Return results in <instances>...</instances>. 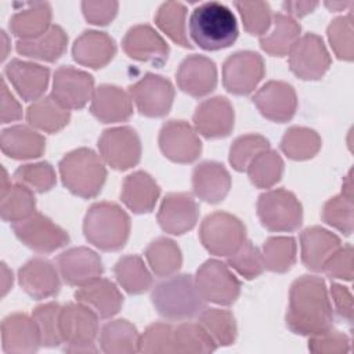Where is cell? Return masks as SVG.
<instances>
[{
  "label": "cell",
  "mask_w": 354,
  "mask_h": 354,
  "mask_svg": "<svg viewBox=\"0 0 354 354\" xmlns=\"http://www.w3.org/2000/svg\"><path fill=\"white\" fill-rule=\"evenodd\" d=\"M335 314L325 281L315 275H301L289 290L288 328L301 336H315L333 328Z\"/></svg>",
  "instance_id": "cell-1"
},
{
  "label": "cell",
  "mask_w": 354,
  "mask_h": 354,
  "mask_svg": "<svg viewBox=\"0 0 354 354\" xmlns=\"http://www.w3.org/2000/svg\"><path fill=\"white\" fill-rule=\"evenodd\" d=\"M189 36L195 44L207 51L230 47L238 37L234 12L220 1L196 6L189 17Z\"/></svg>",
  "instance_id": "cell-2"
},
{
  "label": "cell",
  "mask_w": 354,
  "mask_h": 354,
  "mask_svg": "<svg viewBox=\"0 0 354 354\" xmlns=\"http://www.w3.org/2000/svg\"><path fill=\"white\" fill-rule=\"evenodd\" d=\"M152 304L158 314L169 321H185L199 315L205 300L189 274L170 275L152 288Z\"/></svg>",
  "instance_id": "cell-3"
},
{
  "label": "cell",
  "mask_w": 354,
  "mask_h": 354,
  "mask_svg": "<svg viewBox=\"0 0 354 354\" xmlns=\"http://www.w3.org/2000/svg\"><path fill=\"white\" fill-rule=\"evenodd\" d=\"M86 239L105 252L122 249L130 235V217L115 202L93 203L83 220Z\"/></svg>",
  "instance_id": "cell-4"
},
{
  "label": "cell",
  "mask_w": 354,
  "mask_h": 354,
  "mask_svg": "<svg viewBox=\"0 0 354 354\" xmlns=\"http://www.w3.org/2000/svg\"><path fill=\"white\" fill-rule=\"evenodd\" d=\"M58 166L62 184L80 198L97 196L106 180L102 158L90 148H77L68 152Z\"/></svg>",
  "instance_id": "cell-5"
},
{
  "label": "cell",
  "mask_w": 354,
  "mask_h": 354,
  "mask_svg": "<svg viewBox=\"0 0 354 354\" xmlns=\"http://www.w3.org/2000/svg\"><path fill=\"white\" fill-rule=\"evenodd\" d=\"M98 315L82 303H68L59 311V333L65 351L94 353L98 335Z\"/></svg>",
  "instance_id": "cell-6"
},
{
  "label": "cell",
  "mask_w": 354,
  "mask_h": 354,
  "mask_svg": "<svg viewBox=\"0 0 354 354\" xmlns=\"http://www.w3.org/2000/svg\"><path fill=\"white\" fill-rule=\"evenodd\" d=\"M257 216L267 230L290 232L301 225L303 207L293 192L277 188L266 191L259 196Z\"/></svg>",
  "instance_id": "cell-7"
},
{
  "label": "cell",
  "mask_w": 354,
  "mask_h": 354,
  "mask_svg": "<svg viewBox=\"0 0 354 354\" xmlns=\"http://www.w3.org/2000/svg\"><path fill=\"white\" fill-rule=\"evenodd\" d=\"M199 239L212 254L228 257L246 241V228L234 214L214 212L203 218Z\"/></svg>",
  "instance_id": "cell-8"
},
{
  "label": "cell",
  "mask_w": 354,
  "mask_h": 354,
  "mask_svg": "<svg viewBox=\"0 0 354 354\" xmlns=\"http://www.w3.org/2000/svg\"><path fill=\"white\" fill-rule=\"evenodd\" d=\"M195 285L205 301L220 306L232 304L241 293V282L230 267L216 259L205 261L196 271Z\"/></svg>",
  "instance_id": "cell-9"
},
{
  "label": "cell",
  "mask_w": 354,
  "mask_h": 354,
  "mask_svg": "<svg viewBox=\"0 0 354 354\" xmlns=\"http://www.w3.org/2000/svg\"><path fill=\"white\" fill-rule=\"evenodd\" d=\"M15 236L29 249L51 253L69 243V234L43 213L35 212L29 217L12 223Z\"/></svg>",
  "instance_id": "cell-10"
},
{
  "label": "cell",
  "mask_w": 354,
  "mask_h": 354,
  "mask_svg": "<svg viewBox=\"0 0 354 354\" xmlns=\"http://www.w3.org/2000/svg\"><path fill=\"white\" fill-rule=\"evenodd\" d=\"M98 149L102 160L112 169L127 170L140 162L141 140L130 126L112 127L102 131Z\"/></svg>",
  "instance_id": "cell-11"
},
{
  "label": "cell",
  "mask_w": 354,
  "mask_h": 354,
  "mask_svg": "<svg viewBox=\"0 0 354 354\" xmlns=\"http://www.w3.org/2000/svg\"><path fill=\"white\" fill-rule=\"evenodd\" d=\"M290 71L301 80H318L329 69L332 59L321 36L306 33L289 51Z\"/></svg>",
  "instance_id": "cell-12"
},
{
  "label": "cell",
  "mask_w": 354,
  "mask_h": 354,
  "mask_svg": "<svg viewBox=\"0 0 354 354\" xmlns=\"http://www.w3.org/2000/svg\"><path fill=\"white\" fill-rule=\"evenodd\" d=\"M264 73V61L259 53L236 51L223 64V84L235 95H248L257 87Z\"/></svg>",
  "instance_id": "cell-13"
},
{
  "label": "cell",
  "mask_w": 354,
  "mask_h": 354,
  "mask_svg": "<svg viewBox=\"0 0 354 354\" xmlns=\"http://www.w3.org/2000/svg\"><path fill=\"white\" fill-rule=\"evenodd\" d=\"M129 94L141 115L160 118L167 115L173 105L174 87L169 79L160 75L145 73L129 87Z\"/></svg>",
  "instance_id": "cell-14"
},
{
  "label": "cell",
  "mask_w": 354,
  "mask_h": 354,
  "mask_svg": "<svg viewBox=\"0 0 354 354\" xmlns=\"http://www.w3.org/2000/svg\"><path fill=\"white\" fill-rule=\"evenodd\" d=\"M162 153L176 163H192L202 152L196 130L185 120H167L159 131Z\"/></svg>",
  "instance_id": "cell-15"
},
{
  "label": "cell",
  "mask_w": 354,
  "mask_h": 354,
  "mask_svg": "<svg viewBox=\"0 0 354 354\" xmlns=\"http://www.w3.org/2000/svg\"><path fill=\"white\" fill-rule=\"evenodd\" d=\"M94 77L73 66H59L54 72L51 95L66 109H80L91 101Z\"/></svg>",
  "instance_id": "cell-16"
},
{
  "label": "cell",
  "mask_w": 354,
  "mask_h": 354,
  "mask_svg": "<svg viewBox=\"0 0 354 354\" xmlns=\"http://www.w3.org/2000/svg\"><path fill=\"white\" fill-rule=\"evenodd\" d=\"M252 100L266 119L277 123L290 120L297 109L295 88L282 80L267 82L256 91Z\"/></svg>",
  "instance_id": "cell-17"
},
{
  "label": "cell",
  "mask_w": 354,
  "mask_h": 354,
  "mask_svg": "<svg viewBox=\"0 0 354 354\" xmlns=\"http://www.w3.org/2000/svg\"><path fill=\"white\" fill-rule=\"evenodd\" d=\"M57 266L62 279L72 286H83L98 278L104 272L100 254L94 250L77 246L62 252L57 257Z\"/></svg>",
  "instance_id": "cell-18"
},
{
  "label": "cell",
  "mask_w": 354,
  "mask_h": 354,
  "mask_svg": "<svg viewBox=\"0 0 354 354\" xmlns=\"http://www.w3.org/2000/svg\"><path fill=\"white\" fill-rule=\"evenodd\" d=\"M122 47L130 58L149 62L155 66H162L170 53L165 39L147 24L131 26L122 40Z\"/></svg>",
  "instance_id": "cell-19"
},
{
  "label": "cell",
  "mask_w": 354,
  "mask_h": 354,
  "mask_svg": "<svg viewBox=\"0 0 354 354\" xmlns=\"http://www.w3.org/2000/svg\"><path fill=\"white\" fill-rule=\"evenodd\" d=\"M198 217V203L188 192L167 194L158 212V223L160 228L171 235H181L192 230Z\"/></svg>",
  "instance_id": "cell-20"
},
{
  "label": "cell",
  "mask_w": 354,
  "mask_h": 354,
  "mask_svg": "<svg viewBox=\"0 0 354 354\" xmlns=\"http://www.w3.org/2000/svg\"><path fill=\"white\" fill-rule=\"evenodd\" d=\"M234 119L231 102L221 95L202 101L192 116L195 130L206 138L227 137L234 127Z\"/></svg>",
  "instance_id": "cell-21"
},
{
  "label": "cell",
  "mask_w": 354,
  "mask_h": 354,
  "mask_svg": "<svg viewBox=\"0 0 354 354\" xmlns=\"http://www.w3.org/2000/svg\"><path fill=\"white\" fill-rule=\"evenodd\" d=\"M176 79L181 91L196 98L205 97L216 88L217 68L210 58L192 54L183 59Z\"/></svg>",
  "instance_id": "cell-22"
},
{
  "label": "cell",
  "mask_w": 354,
  "mask_h": 354,
  "mask_svg": "<svg viewBox=\"0 0 354 354\" xmlns=\"http://www.w3.org/2000/svg\"><path fill=\"white\" fill-rule=\"evenodd\" d=\"M18 282L21 288L36 300L53 297L61 288L55 266L44 257L28 260L18 271Z\"/></svg>",
  "instance_id": "cell-23"
},
{
  "label": "cell",
  "mask_w": 354,
  "mask_h": 354,
  "mask_svg": "<svg viewBox=\"0 0 354 354\" xmlns=\"http://www.w3.org/2000/svg\"><path fill=\"white\" fill-rule=\"evenodd\" d=\"M40 346V333L32 317L14 313L1 321V347L4 353H36Z\"/></svg>",
  "instance_id": "cell-24"
},
{
  "label": "cell",
  "mask_w": 354,
  "mask_h": 354,
  "mask_svg": "<svg viewBox=\"0 0 354 354\" xmlns=\"http://www.w3.org/2000/svg\"><path fill=\"white\" fill-rule=\"evenodd\" d=\"M4 75L25 101H37L44 94L50 80L47 66L18 58L6 65Z\"/></svg>",
  "instance_id": "cell-25"
},
{
  "label": "cell",
  "mask_w": 354,
  "mask_h": 354,
  "mask_svg": "<svg viewBox=\"0 0 354 354\" xmlns=\"http://www.w3.org/2000/svg\"><path fill=\"white\" fill-rule=\"evenodd\" d=\"M192 188L195 195L207 202H221L231 188V176L218 162L205 160L194 167Z\"/></svg>",
  "instance_id": "cell-26"
},
{
  "label": "cell",
  "mask_w": 354,
  "mask_h": 354,
  "mask_svg": "<svg viewBox=\"0 0 354 354\" xmlns=\"http://www.w3.org/2000/svg\"><path fill=\"white\" fill-rule=\"evenodd\" d=\"M90 112L102 123L124 122L133 115L129 93L113 84H100L91 97Z\"/></svg>",
  "instance_id": "cell-27"
},
{
  "label": "cell",
  "mask_w": 354,
  "mask_h": 354,
  "mask_svg": "<svg viewBox=\"0 0 354 354\" xmlns=\"http://www.w3.org/2000/svg\"><path fill=\"white\" fill-rule=\"evenodd\" d=\"M340 246V238L319 225L308 227L300 234L301 261L311 271H322L328 259Z\"/></svg>",
  "instance_id": "cell-28"
},
{
  "label": "cell",
  "mask_w": 354,
  "mask_h": 354,
  "mask_svg": "<svg viewBox=\"0 0 354 354\" xmlns=\"http://www.w3.org/2000/svg\"><path fill=\"white\" fill-rule=\"evenodd\" d=\"M115 54V40L108 33L100 30H84L72 46L73 59L93 69L105 66Z\"/></svg>",
  "instance_id": "cell-29"
},
{
  "label": "cell",
  "mask_w": 354,
  "mask_h": 354,
  "mask_svg": "<svg viewBox=\"0 0 354 354\" xmlns=\"http://www.w3.org/2000/svg\"><path fill=\"white\" fill-rule=\"evenodd\" d=\"M76 301L90 307L100 318H111L123 306V296L118 286L106 279L98 278L75 292Z\"/></svg>",
  "instance_id": "cell-30"
},
{
  "label": "cell",
  "mask_w": 354,
  "mask_h": 354,
  "mask_svg": "<svg viewBox=\"0 0 354 354\" xmlns=\"http://www.w3.org/2000/svg\"><path fill=\"white\" fill-rule=\"evenodd\" d=\"M160 188L151 174L138 170L129 174L122 184V202L133 213H149L155 207Z\"/></svg>",
  "instance_id": "cell-31"
},
{
  "label": "cell",
  "mask_w": 354,
  "mask_h": 354,
  "mask_svg": "<svg viewBox=\"0 0 354 354\" xmlns=\"http://www.w3.org/2000/svg\"><path fill=\"white\" fill-rule=\"evenodd\" d=\"M0 147L4 155L12 159H33L43 155L46 138L35 129L15 124L1 131Z\"/></svg>",
  "instance_id": "cell-32"
},
{
  "label": "cell",
  "mask_w": 354,
  "mask_h": 354,
  "mask_svg": "<svg viewBox=\"0 0 354 354\" xmlns=\"http://www.w3.org/2000/svg\"><path fill=\"white\" fill-rule=\"evenodd\" d=\"M0 213L4 221H21L35 213L36 199L33 191L17 181H8V174L3 169Z\"/></svg>",
  "instance_id": "cell-33"
},
{
  "label": "cell",
  "mask_w": 354,
  "mask_h": 354,
  "mask_svg": "<svg viewBox=\"0 0 354 354\" xmlns=\"http://www.w3.org/2000/svg\"><path fill=\"white\" fill-rule=\"evenodd\" d=\"M51 6L30 3L10 18V30L18 40H30L46 33L51 26Z\"/></svg>",
  "instance_id": "cell-34"
},
{
  "label": "cell",
  "mask_w": 354,
  "mask_h": 354,
  "mask_svg": "<svg viewBox=\"0 0 354 354\" xmlns=\"http://www.w3.org/2000/svg\"><path fill=\"white\" fill-rule=\"evenodd\" d=\"M68 36L59 25H51L41 36L30 40H17L15 48L19 54L46 62L57 61L66 50Z\"/></svg>",
  "instance_id": "cell-35"
},
{
  "label": "cell",
  "mask_w": 354,
  "mask_h": 354,
  "mask_svg": "<svg viewBox=\"0 0 354 354\" xmlns=\"http://www.w3.org/2000/svg\"><path fill=\"white\" fill-rule=\"evenodd\" d=\"M272 29L260 36V47L270 55L285 57L300 37V24L288 14L272 15Z\"/></svg>",
  "instance_id": "cell-36"
},
{
  "label": "cell",
  "mask_w": 354,
  "mask_h": 354,
  "mask_svg": "<svg viewBox=\"0 0 354 354\" xmlns=\"http://www.w3.org/2000/svg\"><path fill=\"white\" fill-rule=\"evenodd\" d=\"M140 333L127 319H113L106 322L100 332V346L106 354L138 353Z\"/></svg>",
  "instance_id": "cell-37"
},
{
  "label": "cell",
  "mask_w": 354,
  "mask_h": 354,
  "mask_svg": "<svg viewBox=\"0 0 354 354\" xmlns=\"http://www.w3.org/2000/svg\"><path fill=\"white\" fill-rule=\"evenodd\" d=\"M71 119V112L62 106L53 95H46L35 101L26 109L28 123L46 133H57L64 129Z\"/></svg>",
  "instance_id": "cell-38"
},
{
  "label": "cell",
  "mask_w": 354,
  "mask_h": 354,
  "mask_svg": "<svg viewBox=\"0 0 354 354\" xmlns=\"http://www.w3.org/2000/svg\"><path fill=\"white\" fill-rule=\"evenodd\" d=\"M144 254L149 268L159 278L174 275L183 264V256L178 245L166 236L153 239L147 246Z\"/></svg>",
  "instance_id": "cell-39"
},
{
  "label": "cell",
  "mask_w": 354,
  "mask_h": 354,
  "mask_svg": "<svg viewBox=\"0 0 354 354\" xmlns=\"http://www.w3.org/2000/svg\"><path fill=\"white\" fill-rule=\"evenodd\" d=\"M113 272L118 283L130 295H141L152 286V275L144 260L137 254L120 257L113 267Z\"/></svg>",
  "instance_id": "cell-40"
},
{
  "label": "cell",
  "mask_w": 354,
  "mask_h": 354,
  "mask_svg": "<svg viewBox=\"0 0 354 354\" xmlns=\"http://www.w3.org/2000/svg\"><path fill=\"white\" fill-rule=\"evenodd\" d=\"M187 7L180 1H166L160 4L155 15L156 26L176 44L192 48L187 35Z\"/></svg>",
  "instance_id": "cell-41"
},
{
  "label": "cell",
  "mask_w": 354,
  "mask_h": 354,
  "mask_svg": "<svg viewBox=\"0 0 354 354\" xmlns=\"http://www.w3.org/2000/svg\"><path fill=\"white\" fill-rule=\"evenodd\" d=\"M281 149L289 159L307 160L314 158L321 149V137L313 129L292 126L281 140Z\"/></svg>",
  "instance_id": "cell-42"
},
{
  "label": "cell",
  "mask_w": 354,
  "mask_h": 354,
  "mask_svg": "<svg viewBox=\"0 0 354 354\" xmlns=\"http://www.w3.org/2000/svg\"><path fill=\"white\" fill-rule=\"evenodd\" d=\"M297 245L293 236H270L263 243L264 268L272 272H286L296 263Z\"/></svg>",
  "instance_id": "cell-43"
},
{
  "label": "cell",
  "mask_w": 354,
  "mask_h": 354,
  "mask_svg": "<svg viewBox=\"0 0 354 354\" xmlns=\"http://www.w3.org/2000/svg\"><path fill=\"white\" fill-rule=\"evenodd\" d=\"M198 322L209 332L217 347L234 344L238 329L231 311L216 307L203 308L198 315Z\"/></svg>",
  "instance_id": "cell-44"
},
{
  "label": "cell",
  "mask_w": 354,
  "mask_h": 354,
  "mask_svg": "<svg viewBox=\"0 0 354 354\" xmlns=\"http://www.w3.org/2000/svg\"><path fill=\"white\" fill-rule=\"evenodd\" d=\"M176 353L207 354L217 348L216 342L199 322H183L174 328Z\"/></svg>",
  "instance_id": "cell-45"
},
{
  "label": "cell",
  "mask_w": 354,
  "mask_h": 354,
  "mask_svg": "<svg viewBox=\"0 0 354 354\" xmlns=\"http://www.w3.org/2000/svg\"><path fill=\"white\" fill-rule=\"evenodd\" d=\"M246 171L257 188H271L282 177L283 160L277 151L268 148L250 162Z\"/></svg>",
  "instance_id": "cell-46"
},
{
  "label": "cell",
  "mask_w": 354,
  "mask_h": 354,
  "mask_svg": "<svg viewBox=\"0 0 354 354\" xmlns=\"http://www.w3.org/2000/svg\"><path fill=\"white\" fill-rule=\"evenodd\" d=\"M59 311L61 306L55 301H50L37 306L32 313V318L40 333L41 346L44 347H57L62 343L59 333Z\"/></svg>",
  "instance_id": "cell-47"
},
{
  "label": "cell",
  "mask_w": 354,
  "mask_h": 354,
  "mask_svg": "<svg viewBox=\"0 0 354 354\" xmlns=\"http://www.w3.org/2000/svg\"><path fill=\"white\" fill-rule=\"evenodd\" d=\"M14 181L24 184L35 192L43 194L55 185L57 176L48 162H36L19 166L14 171Z\"/></svg>",
  "instance_id": "cell-48"
},
{
  "label": "cell",
  "mask_w": 354,
  "mask_h": 354,
  "mask_svg": "<svg viewBox=\"0 0 354 354\" xmlns=\"http://www.w3.org/2000/svg\"><path fill=\"white\" fill-rule=\"evenodd\" d=\"M270 148L268 140L261 134H245L234 140L230 148V163L236 171L248 170L250 162Z\"/></svg>",
  "instance_id": "cell-49"
},
{
  "label": "cell",
  "mask_w": 354,
  "mask_h": 354,
  "mask_svg": "<svg viewBox=\"0 0 354 354\" xmlns=\"http://www.w3.org/2000/svg\"><path fill=\"white\" fill-rule=\"evenodd\" d=\"M241 14L243 29L253 36L266 35L272 24L271 7L266 1H235Z\"/></svg>",
  "instance_id": "cell-50"
},
{
  "label": "cell",
  "mask_w": 354,
  "mask_h": 354,
  "mask_svg": "<svg viewBox=\"0 0 354 354\" xmlns=\"http://www.w3.org/2000/svg\"><path fill=\"white\" fill-rule=\"evenodd\" d=\"M328 39L336 57L343 61H353L354 58V39H353V12L335 18L328 26Z\"/></svg>",
  "instance_id": "cell-51"
},
{
  "label": "cell",
  "mask_w": 354,
  "mask_h": 354,
  "mask_svg": "<svg viewBox=\"0 0 354 354\" xmlns=\"http://www.w3.org/2000/svg\"><path fill=\"white\" fill-rule=\"evenodd\" d=\"M322 220L344 235H351L354 228L353 201L342 194L328 199L322 207Z\"/></svg>",
  "instance_id": "cell-52"
},
{
  "label": "cell",
  "mask_w": 354,
  "mask_h": 354,
  "mask_svg": "<svg viewBox=\"0 0 354 354\" xmlns=\"http://www.w3.org/2000/svg\"><path fill=\"white\" fill-rule=\"evenodd\" d=\"M227 264L245 279L257 278L264 270L261 252L250 241H245L232 254H230L227 257Z\"/></svg>",
  "instance_id": "cell-53"
},
{
  "label": "cell",
  "mask_w": 354,
  "mask_h": 354,
  "mask_svg": "<svg viewBox=\"0 0 354 354\" xmlns=\"http://www.w3.org/2000/svg\"><path fill=\"white\" fill-rule=\"evenodd\" d=\"M138 343V353H176L174 328L165 322L151 324L140 335Z\"/></svg>",
  "instance_id": "cell-54"
},
{
  "label": "cell",
  "mask_w": 354,
  "mask_h": 354,
  "mask_svg": "<svg viewBox=\"0 0 354 354\" xmlns=\"http://www.w3.org/2000/svg\"><path fill=\"white\" fill-rule=\"evenodd\" d=\"M308 350L321 354H344L350 351V339L343 332L329 329L321 335L311 336Z\"/></svg>",
  "instance_id": "cell-55"
},
{
  "label": "cell",
  "mask_w": 354,
  "mask_h": 354,
  "mask_svg": "<svg viewBox=\"0 0 354 354\" xmlns=\"http://www.w3.org/2000/svg\"><path fill=\"white\" fill-rule=\"evenodd\" d=\"M322 271L332 279H353V246H340L325 263Z\"/></svg>",
  "instance_id": "cell-56"
},
{
  "label": "cell",
  "mask_w": 354,
  "mask_h": 354,
  "mask_svg": "<svg viewBox=\"0 0 354 354\" xmlns=\"http://www.w3.org/2000/svg\"><path fill=\"white\" fill-rule=\"evenodd\" d=\"M119 3L113 0L105 1H82V11L84 18L93 25H106L109 24L118 14Z\"/></svg>",
  "instance_id": "cell-57"
},
{
  "label": "cell",
  "mask_w": 354,
  "mask_h": 354,
  "mask_svg": "<svg viewBox=\"0 0 354 354\" xmlns=\"http://www.w3.org/2000/svg\"><path fill=\"white\" fill-rule=\"evenodd\" d=\"M330 297L335 304V311L337 317L346 322L347 325H351L353 321V296L348 288L340 285V283H332L330 285Z\"/></svg>",
  "instance_id": "cell-58"
},
{
  "label": "cell",
  "mask_w": 354,
  "mask_h": 354,
  "mask_svg": "<svg viewBox=\"0 0 354 354\" xmlns=\"http://www.w3.org/2000/svg\"><path fill=\"white\" fill-rule=\"evenodd\" d=\"M1 123H10L14 120H19L22 118V106L15 100L12 93L8 90L7 83L1 79Z\"/></svg>",
  "instance_id": "cell-59"
},
{
  "label": "cell",
  "mask_w": 354,
  "mask_h": 354,
  "mask_svg": "<svg viewBox=\"0 0 354 354\" xmlns=\"http://www.w3.org/2000/svg\"><path fill=\"white\" fill-rule=\"evenodd\" d=\"M318 6L317 1H283L282 7L289 17H304L308 12L314 11Z\"/></svg>",
  "instance_id": "cell-60"
},
{
  "label": "cell",
  "mask_w": 354,
  "mask_h": 354,
  "mask_svg": "<svg viewBox=\"0 0 354 354\" xmlns=\"http://www.w3.org/2000/svg\"><path fill=\"white\" fill-rule=\"evenodd\" d=\"M1 296H6V293L12 286V272L8 270L6 263H1Z\"/></svg>",
  "instance_id": "cell-61"
},
{
  "label": "cell",
  "mask_w": 354,
  "mask_h": 354,
  "mask_svg": "<svg viewBox=\"0 0 354 354\" xmlns=\"http://www.w3.org/2000/svg\"><path fill=\"white\" fill-rule=\"evenodd\" d=\"M353 171L350 170L347 173V176L344 177L343 180V185H342V195L346 196L347 199H351L353 201V196H354V192H353Z\"/></svg>",
  "instance_id": "cell-62"
},
{
  "label": "cell",
  "mask_w": 354,
  "mask_h": 354,
  "mask_svg": "<svg viewBox=\"0 0 354 354\" xmlns=\"http://www.w3.org/2000/svg\"><path fill=\"white\" fill-rule=\"evenodd\" d=\"M325 6H326L328 8H330V10H333V11H339V10L344 8V7L353 6V3H351V1H348V3H342V1H332V3H329V1H326Z\"/></svg>",
  "instance_id": "cell-63"
},
{
  "label": "cell",
  "mask_w": 354,
  "mask_h": 354,
  "mask_svg": "<svg viewBox=\"0 0 354 354\" xmlns=\"http://www.w3.org/2000/svg\"><path fill=\"white\" fill-rule=\"evenodd\" d=\"M1 39H3V47H4V51L1 53V61H4L7 57V48H8V39L4 30H1Z\"/></svg>",
  "instance_id": "cell-64"
}]
</instances>
